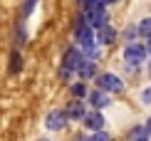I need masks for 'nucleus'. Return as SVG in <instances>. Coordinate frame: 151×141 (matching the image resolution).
Wrapping results in <instances>:
<instances>
[{"instance_id":"2eb2a0df","label":"nucleus","mask_w":151,"mask_h":141,"mask_svg":"<svg viewBox=\"0 0 151 141\" xmlns=\"http://www.w3.org/2000/svg\"><path fill=\"white\" fill-rule=\"evenodd\" d=\"M89 141H109V136H106L104 131H94L92 136H89Z\"/></svg>"},{"instance_id":"5701e85b","label":"nucleus","mask_w":151,"mask_h":141,"mask_svg":"<svg viewBox=\"0 0 151 141\" xmlns=\"http://www.w3.org/2000/svg\"><path fill=\"white\" fill-rule=\"evenodd\" d=\"M111 3H116V0H111Z\"/></svg>"},{"instance_id":"9b49d317","label":"nucleus","mask_w":151,"mask_h":141,"mask_svg":"<svg viewBox=\"0 0 151 141\" xmlns=\"http://www.w3.org/2000/svg\"><path fill=\"white\" fill-rule=\"evenodd\" d=\"M70 94H72L74 99H84L89 92H87V84H84V82H74V84L70 87Z\"/></svg>"},{"instance_id":"a211bd4d","label":"nucleus","mask_w":151,"mask_h":141,"mask_svg":"<svg viewBox=\"0 0 151 141\" xmlns=\"http://www.w3.org/2000/svg\"><path fill=\"white\" fill-rule=\"evenodd\" d=\"M141 99H144V104H151V87H146L141 92Z\"/></svg>"},{"instance_id":"1a4fd4ad","label":"nucleus","mask_w":151,"mask_h":141,"mask_svg":"<svg viewBox=\"0 0 151 141\" xmlns=\"http://www.w3.org/2000/svg\"><path fill=\"white\" fill-rule=\"evenodd\" d=\"M114 37H116V32L109 27V25H104V27H99L97 42H99V45H109V42H114Z\"/></svg>"},{"instance_id":"0eeeda50","label":"nucleus","mask_w":151,"mask_h":141,"mask_svg":"<svg viewBox=\"0 0 151 141\" xmlns=\"http://www.w3.org/2000/svg\"><path fill=\"white\" fill-rule=\"evenodd\" d=\"M87 99H89V104L94 106V112H99V109H104L106 104H109V97H106V92H102V89L89 92V94H87Z\"/></svg>"},{"instance_id":"412c9836","label":"nucleus","mask_w":151,"mask_h":141,"mask_svg":"<svg viewBox=\"0 0 151 141\" xmlns=\"http://www.w3.org/2000/svg\"><path fill=\"white\" fill-rule=\"evenodd\" d=\"M37 141H50V139H45V136H42V139H37Z\"/></svg>"},{"instance_id":"423d86ee","label":"nucleus","mask_w":151,"mask_h":141,"mask_svg":"<svg viewBox=\"0 0 151 141\" xmlns=\"http://www.w3.org/2000/svg\"><path fill=\"white\" fill-rule=\"evenodd\" d=\"M82 62H84V55H82V50L70 47V50L65 52V65H62V67H67V69H77Z\"/></svg>"},{"instance_id":"6ab92c4d","label":"nucleus","mask_w":151,"mask_h":141,"mask_svg":"<svg viewBox=\"0 0 151 141\" xmlns=\"http://www.w3.org/2000/svg\"><path fill=\"white\" fill-rule=\"evenodd\" d=\"M146 134L151 136V117H149V121H146Z\"/></svg>"},{"instance_id":"f257e3e1","label":"nucleus","mask_w":151,"mask_h":141,"mask_svg":"<svg viewBox=\"0 0 151 141\" xmlns=\"http://www.w3.org/2000/svg\"><path fill=\"white\" fill-rule=\"evenodd\" d=\"M97 89H102V92H119L122 89V79L111 72H102V74H97Z\"/></svg>"},{"instance_id":"4be33fe9","label":"nucleus","mask_w":151,"mask_h":141,"mask_svg":"<svg viewBox=\"0 0 151 141\" xmlns=\"http://www.w3.org/2000/svg\"><path fill=\"white\" fill-rule=\"evenodd\" d=\"M149 74H151V65H149Z\"/></svg>"},{"instance_id":"9d476101","label":"nucleus","mask_w":151,"mask_h":141,"mask_svg":"<svg viewBox=\"0 0 151 141\" xmlns=\"http://www.w3.org/2000/svg\"><path fill=\"white\" fill-rule=\"evenodd\" d=\"M77 72H79V77H82V82H87L89 77H94V65H92L89 60H84V62L77 67Z\"/></svg>"},{"instance_id":"f8f14e48","label":"nucleus","mask_w":151,"mask_h":141,"mask_svg":"<svg viewBox=\"0 0 151 141\" xmlns=\"http://www.w3.org/2000/svg\"><path fill=\"white\" fill-rule=\"evenodd\" d=\"M136 30H139V35H144V37H149V40H151V17H144Z\"/></svg>"},{"instance_id":"f3484780","label":"nucleus","mask_w":151,"mask_h":141,"mask_svg":"<svg viewBox=\"0 0 151 141\" xmlns=\"http://www.w3.org/2000/svg\"><path fill=\"white\" fill-rule=\"evenodd\" d=\"M70 77H72V69H67V67H60V79H70Z\"/></svg>"},{"instance_id":"39448f33","label":"nucleus","mask_w":151,"mask_h":141,"mask_svg":"<svg viewBox=\"0 0 151 141\" xmlns=\"http://www.w3.org/2000/svg\"><path fill=\"white\" fill-rule=\"evenodd\" d=\"M82 121H84V126L89 131H104V114H99V112H87Z\"/></svg>"},{"instance_id":"7ed1b4c3","label":"nucleus","mask_w":151,"mask_h":141,"mask_svg":"<svg viewBox=\"0 0 151 141\" xmlns=\"http://www.w3.org/2000/svg\"><path fill=\"white\" fill-rule=\"evenodd\" d=\"M144 55H146V47H144V45H129V47L124 50V62H129V65H141Z\"/></svg>"},{"instance_id":"f03ea898","label":"nucleus","mask_w":151,"mask_h":141,"mask_svg":"<svg viewBox=\"0 0 151 141\" xmlns=\"http://www.w3.org/2000/svg\"><path fill=\"white\" fill-rule=\"evenodd\" d=\"M84 22L89 27H104L106 25V10L104 8H92V10H84Z\"/></svg>"},{"instance_id":"6e6552de","label":"nucleus","mask_w":151,"mask_h":141,"mask_svg":"<svg viewBox=\"0 0 151 141\" xmlns=\"http://www.w3.org/2000/svg\"><path fill=\"white\" fill-rule=\"evenodd\" d=\"M84 104H82L79 99H72L70 104H67V109H65V117H67V121L70 119H84Z\"/></svg>"},{"instance_id":"4468645a","label":"nucleus","mask_w":151,"mask_h":141,"mask_svg":"<svg viewBox=\"0 0 151 141\" xmlns=\"http://www.w3.org/2000/svg\"><path fill=\"white\" fill-rule=\"evenodd\" d=\"M17 69H20V52H12V57H10V72L15 74Z\"/></svg>"},{"instance_id":"aec40b11","label":"nucleus","mask_w":151,"mask_h":141,"mask_svg":"<svg viewBox=\"0 0 151 141\" xmlns=\"http://www.w3.org/2000/svg\"><path fill=\"white\" fill-rule=\"evenodd\" d=\"M146 55H151V40L146 42Z\"/></svg>"},{"instance_id":"ddd939ff","label":"nucleus","mask_w":151,"mask_h":141,"mask_svg":"<svg viewBox=\"0 0 151 141\" xmlns=\"http://www.w3.org/2000/svg\"><path fill=\"white\" fill-rule=\"evenodd\" d=\"M35 5H37V0H25V3H22V10H20V15H22V17H27L30 12H32Z\"/></svg>"},{"instance_id":"20e7f679","label":"nucleus","mask_w":151,"mask_h":141,"mask_svg":"<svg viewBox=\"0 0 151 141\" xmlns=\"http://www.w3.org/2000/svg\"><path fill=\"white\" fill-rule=\"evenodd\" d=\"M65 124H67V117H65V112H60V109H55V112H50L47 117H45V126H47L50 131L65 129Z\"/></svg>"},{"instance_id":"dca6fc26","label":"nucleus","mask_w":151,"mask_h":141,"mask_svg":"<svg viewBox=\"0 0 151 141\" xmlns=\"http://www.w3.org/2000/svg\"><path fill=\"white\" fill-rule=\"evenodd\" d=\"M136 32H139L136 27H127V30H124V37H127V40H134V37H136Z\"/></svg>"}]
</instances>
